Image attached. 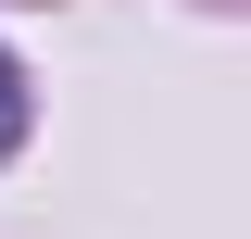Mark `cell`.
<instances>
[{
    "label": "cell",
    "instance_id": "obj_1",
    "mask_svg": "<svg viewBox=\"0 0 251 239\" xmlns=\"http://www.w3.org/2000/svg\"><path fill=\"white\" fill-rule=\"evenodd\" d=\"M25 114H38V101H25V63L0 51V164H13V151H25Z\"/></svg>",
    "mask_w": 251,
    "mask_h": 239
}]
</instances>
